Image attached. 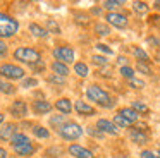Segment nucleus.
<instances>
[{
  "label": "nucleus",
  "mask_w": 160,
  "mask_h": 158,
  "mask_svg": "<svg viewBox=\"0 0 160 158\" xmlns=\"http://www.w3.org/2000/svg\"><path fill=\"white\" fill-rule=\"evenodd\" d=\"M88 14H90L91 17H100V16H105V10H103L102 5H95V7H91V9L88 10Z\"/></svg>",
  "instance_id": "nucleus-45"
},
{
  "label": "nucleus",
  "mask_w": 160,
  "mask_h": 158,
  "mask_svg": "<svg viewBox=\"0 0 160 158\" xmlns=\"http://www.w3.org/2000/svg\"><path fill=\"white\" fill-rule=\"evenodd\" d=\"M117 62H119V65H121V67H124V65H129V60L124 57V55H119V57H117Z\"/></svg>",
  "instance_id": "nucleus-48"
},
{
  "label": "nucleus",
  "mask_w": 160,
  "mask_h": 158,
  "mask_svg": "<svg viewBox=\"0 0 160 158\" xmlns=\"http://www.w3.org/2000/svg\"><path fill=\"white\" fill-rule=\"evenodd\" d=\"M131 53H132V57H134L136 62L152 64V55H150L143 47H138V45H131Z\"/></svg>",
  "instance_id": "nucleus-20"
},
{
  "label": "nucleus",
  "mask_w": 160,
  "mask_h": 158,
  "mask_svg": "<svg viewBox=\"0 0 160 158\" xmlns=\"http://www.w3.org/2000/svg\"><path fill=\"white\" fill-rule=\"evenodd\" d=\"M57 136L62 141H66V143H74V141L81 139V137L84 136V127L81 126L79 122H76V120H69V122L57 132Z\"/></svg>",
  "instance_id": "nucleus-5"
},
{
  "label": "nucleus",
  "mask_w": 160,
  "mask_h": 158,
  "mask_svg": "<svg viewBox=\"0 0 160 158\" xmlns=\"http://www.w3.org/2000/svg\"><path fill=\"white\" fill-rule=\"evenodd\" d=\"M131 9L136 16H150L152 5L145 0H134V2H131Z\"/></svg>",
  "instance_id": "nucleus-23"
},
{
  "label": "nucleus",
  "mask_w": 160,
  "mask_h": 158,
  "mask_svg": "<svg viewBox=\"0 0 160 158\" xmlns=\"http://www.w3.org/2000/svg\"><path fill=\"white\" fill-rule=\"evenodd\" d=\"M29 110H31V113L35 117H43V115L52 113L55 108H53V103H50L48 100L35 98V100H31V103H29Z\"/></svg>",
  "instance_id": "nucleus-9"
},
{
  "label": "nucleus",
  "mask_w": 160,
  "mask_h": 158,
  "mask_svg": "<svg viewBox=\"0 0 160 158\" xmlns=\"http://www.w3.org/2000/svg\"><path fill=\"white\" fill-rule=\"evenodd\" d=\"M153 60H155V62H158V64H160V48H158V50H155V52H153Z\"/></svg>",
  "instance_id": "nucleus-51"
},
{
  "label": "nucleus",
  "mask_w": 160,
  "mask_h": 158,
  "mask_svg": "<svg viewBox=\"0 0 160 158\" xmlns=\"http://www.w3.org/2000/svg\"><path fill=\"white\" fill-rule=\"evenodd\" d=\"M84 134H88V136L93 137V139H103L105 137V134L102 132L97 126H86L84 127Z\"/></svg>",
  "instance_id": "nucleus-39"
},
{
  "label": "nucleus",
  "mask_w": 160,
  "mask_h": 158,
  "mask_svg": "<svg viewBox=\"0 0 160 158\" xmlns=\"http://www.w3.org/2000/svg\"><path fill=\"white\" fill-rule=\"evenodd\" d=\"M112 122L115 124V126L119 127V129H131L132 126H134V124L132 122H129L128 119H126V117H122V115H119V113H114V117H112Z\"/></svg>",
  "instance_id": "nucleus-34"
},
{
  "label": "nucleus",
  "mask_w": 160,
  "mask_h": 158,
  "mask_svg": "<svg viewBox=\"0 0 160 158\" xmlns=\"http://www.w3.org/2000/svg\"><path fill=\"white\" fill-rule=\"evenodd\" d=\"M19 33V21L11 14L0 10V40L14 38Z\"/></svg>",
  "instance_id": "nucleus-4"
},
{
  "label": "nucleus",
  "mask_w": 160,
  "mask_h": 158,
  "mask_svg": "<svg viewBox=\"0 0 160 158\" xmlns=\"http://www.w3.org/2000/svg\"><path fill=\"white\" fill-rule=\"evenodd\" d=\"M45 81L48 84H53V86H66L67 84V79L66 77H60V76H55V74H47L45 76Z\"/></svg>",
  "instance_id": "nucleus-37"
},
{
  "label": "nucleus",
  "mask_w": 160,
  "mask_h": 158,
  "mask_svg": "<svg viewBox=\"0 0 160 158\" xmlns=\"http://www.w3.org/2000/svg\"><path fill=\"white\" fill-rule=\"evenodd\" d=\"M146 43L152 45L155 50H158V48H160V36H155V34H152V36H146Z\"/></svg>",
  "instance_id": "nucleus-46"
},
{
  "label": "nucleus",
  "mask_w": 160,
  "mask_h": 158,
  "mask_svg": "<svg viewBox=\"0 0 160 158\" xmlns=\"http://www.w3.org/2000/svg\"><path fill=\"white\" fill-rule=\"evenodd\" d=\"M128 137L132 144H136V146H146V144H150V141H152V136L148 134V131H141L134 126L128 131Z\"/></svg>",
  "instance_id": "nucleus-10"
},
{
  "label": "nucleus",
  "mask_w": 160,
  "mask_h": 158,
  "mask_svg": "<svg viewBox=\"0 0 160 158\" xmlns=\"http://www.w3.org/2000/svg\"><path fill=\"white\" fill-rule=\"evenodd\" d=\"M0 93L5 96H14L16 93H18V88H16L14 82L11 81H5V79L0 77Z\"/></svg>",
  "instance_id": "nucleus-30"
},
{
  "label": "nucleus",
  "mask_w": 160,
  "mask_h": 158,
  "mask_svg": "<svg viewBox=\"0 0 160 158\" xmlns=\"http://www.w3.org/2000/svg\"><path fill=\"white\" fill-rule=\"evenodd\" d=\"M72 17H74V22L78 24V26H83V27H88L91 24L93 26V17L90 16L88 12H84V10H74L72 12Z\"/></svg>",
  "instance_id": "nucleus-22"
},
{
  "label": "nucleus",
  "mask_w": 160,
  "mask_h": 158,
  "mask_svg": "<svg viewBox=\"0 0 160 158\" xmlns=\"http://www.w3.org/2000/svg\"><path fill=\"white\" fill-rule=\"evenodd\" d=\"M95 50H97L100 55H105V57H112V55H114V50H112L108 45L102 43V41H98V43L95 45Z\"/></svg>",
  "instance_id": "nucleus-40"
},
{
  "label": "nucleus",
  "mask_w": 160,
  "mask_h": 158,
  "mask_svg": "<svg viewBox=\"0 0 160 158\" xmlns=\"http://www.w3.org/2000/svg\"><path fill=\"white\" fill-rule=\"evenodd\" d=\"M90 60H91V64H93L95 67H98V69H105V67H108V65H110V60H108V57H105V55H100V53H93Z\"/></svg>",
  "instance_id": "nucleus-32"
},
{
  "label": "nucleus",
  "mask_w": 160,
  "mask_h": 158,
  "mask_svg": "<svg viewBox=\"0 0 160 158\" xmlns=\"http://www.w3.org/2000/svg\"><path fill=\"white\" fill-rule=\"evenodd\" d=\"M134 69H136V74H143V76H146V77L153 76L152 64H143V62H136V64H134Z\"/></svg>",
  "instance_id": "nucleus-36"
},
{
  "label": "nucleus",
  "mask_w": 160,
  "mask_h": 158,
  "mask_svg": "<svg viewBox=\"0 0 160 158\" xmlns=\"http://www.w3.org/2000/svg\"><path fill=\"white\" fill-rule=\"evenodd\" d=\"M139 158H160V156L157 155L155 150H152V148H143V150L139 151Z\"/></svg>",
  "instance_id": "nucleus-44"
},
{
  "label": "nucleus",
  "mask_w": 160,
  "mask_h": 158,
  "mask_svg": "<svg viewBox=\"0 0 160 158\" xmlns=\"http://www.w3.org/2000/svg\"><path fill=\"white\" fill-rule=\"evenodd\" d=\"M12 151L21 158H29V156H33V155L36 153V146L33 143H28V144H22V146L12 148Z\"/></svg>",
  "instance_id": "nucleus-26"
},
{
  "label": "nucleus",
  "mask_w": 160,
  "mask_h": 158,
  "mask_svg": "<svg viewBox=\"0 0 160 158\" xmlns=\"http://www.w3.org/2000/svg\"><path fill=\"white\" fill-rule=\"evenodd\" d=\"M146 24L160 31V14L153 12V14H150V16H146Z\"/></svg>",
  "instance_id": "nucleus-42"
},
{
  "label": "nucleus",
  "mask_w": 160,
  "mask_h": 158,
  "mask_svg": "<svg viewBox=\"0 0 160 158\" xmlns=\"http://www.w3.org/2000/svg\"><path fill=\"white\" fill-rule=\"evenodd\" d=\"M18 132H19V122H16V120L5 122L0 127V143H11V139Z\"/></svg>",
  "instance_id": "nucleus-13"
},
{
  "label": "nucleus",
  "mask_w": 160,
  "mask_h": 158,
  "mask_svg": "<svg viewBox=\"0 0 160 158\" xmlns=\"http://www.w3.org/2000/svg\"><path fill=\"white\" fill-rule=\"evenodd\" d=\"M124 3H126L124 0H103V2H100V5L103 7L105 14H107V12H117Z\"/></svg>",
  "instance_id": "nucleus-29"
},
{
  "label": "nucleus",
  "mask_w": 160,
  "mask_h": 158,
  "mask_svg": "<svg viewBox=\"0 0 160 158\" xmlns=\"http://www.w3.org/2000/svg\"><path fill=\"white\" fill-rule=\"evenodd\" d=\"M119 76H121L122 79H126V81H131V79L138 77V76H136V69L132 67V65H124V67H119Z\"/></svg>",
  "instance_id": "nucleus-33"
},
{
  "label": "nucleus",
  "mask_w": 160,
  "mask_h": 158,
  "mask_svg": "<svg viewBox=\"0 0 160 158\" xmlns=\"http://www.w3.org/2000/svg\"><path fill=\"white\" fill-rule=\"evenodd\" d=\"M12 58H14L19 65H28V67L35 65L36 62H40V60H43L42 52L36 50V48H33V47H24V45L14 48V52H12Z\"/></svg>",
  "instance_id": "nucleus-2"
},
{
  "label": "nucleus",
  "mask_w": 160,
  "mask_h": 158,
  "mask_svg": "<svg viewBox=\"0 0 160 158\" xmlns=\"http://www.w3.org/2000/svg\"><path fill=\"white\" fill-rule=\"evenodd\" d=\"M0 158H9V151H7V148L0 146Z\"/></svg>",
  "instance_id": "nucleus-50"
},
{
  "label": "nucleus",
  "mask_w": 160,
  "mask_h": 158,
  "mask_svg": "<svg viewBox=\"0 0 160 158\" xmlns=\"http://www.w3.org/2000/svg\"><path fill=\"white\" fill-rule=\"evenodd\" d=\"M69 120H71L69 115H64V113L57 112V113H53V115H48V127H50V129H53L55 132H59V131L62 129Z\"/></svg>",
  "instance_id": "nucleus-16"
},
{
  "label": "nucleus",
  "mask_w": 160,
  "mask_h": 158,
  "mask_svg": "<svg viewBox=\"0 0 160 158\" xmlns=\"http://www.w3.org/2000/svg\"><path fill=\"white\" fill-rule=\"evenodd\" d=\"M64 153H67V150H64L62 146H59V144H53V146L47 148L45 151H43V158H62Z\"/></svg>",
  "instance_id": "nucleus-28"
},
{
  "label": "nucleus",
  "mask_w": 160,
  "mask_h": 158,
  "mask_svg": "<svg viewBox=\"0 0 160 158\" xmlns=\"http://www.w3.org/2000/svg\"><path fill=\"white\" fill-rule=\"evenodd\" d=\"M52 57L53 60L62 62L66 65H74L76 64V50L71 45H59L52 48Z\"/></svg>",
  "instance_id": "nucleus-6"
},
{
  "label": "nucleus",
  "mask_w": 160,
  "mask_h": 158,
  "mask_svg": "<svg viewBox=\"0 0 160 158\" xmlns=\"http://www.w3.org/2000/svg\"><path fill=\"white\" fill-rule=\"evenodd\" d=\"M45 29L48 31L50 34H53V36H59V34H62V27L59 26V22H55L53 19H45Z\"/></svg>",
  "instance_id": "nucleus-35"
},
{
  "label": "nucleus",
  "mask_w": 160,
  "mask_h": 158,
  "mask_svg": "<svg viewBox=\"0 0 160 158\" xmlns=\"http://www.w3.org/2000/svg\"><path fill=\"white\" fill-rule=\"evenodd\" d=\"M40 86V79L35 77V76H28L24 81H21V88L22 89H35Z\"/></svg>",
  "instance_id": "nucleus-38"
},
{
  "label": "nucleus",
  "mask_w": 160,
  "mask_h": 158,
  "mask_svg": "<svg viewBox=\"0 0 160 158\" xmlns=\"http://www.w3.org/2000/svg\"><path fill=\"white\" fill-rule=\"evenodd\" d=\"M28 31L33 38H36V40H47V38L50 36V33L45 29V26H42L40 22H35V21H31V22L28 24Z\"/></svg>",
  "instance_id": "nucleus-18"
},
{
  "label": "nucleus",
  "mask_w": 160,
  "mask_h": 158,
  "mask_svg": "<svg viewBox=\"0 0 160 158\" xmlns=\"http://www.w3.org/2000/svg\"><path fill=\"white\" fill-rule=\"evenodd\" d=\"M128 88L134 89V91H141V89L146 88V82L139 77H134V79H131V81H128Z\"/></svg>",
  "instance_id": "nucleus-41"
},
{
  "label": "nucleus",
  "mask_w": 160,
  "mask_h": 158,
  "mask_svg": "<svg viewBox=\"0 0 160 158\" xmlns=\"http://www.w3.org/2000/svg\"><path fill=\"white\" fill-rule=\"evenodd\" d=\"M0 77L11 82H21L28 77V71H26V67L14 64V62H4V64H0Z\"/></svg>",
  "instance_id": "nucleus-3"
},
{
  "label": "nucleus",
  "mask_w": 160,
  "mask_h": 158,
  "mask_svg": "<svg viewBox=\"0 0 160 158\" xmlns=\"http://www.w3.org/2000/svg\"><path fill=\"white\" fill-rule=\"evenodd\" d=\"M105 22L110 27H115V29H128L129 27V17L128 14H124L122 10H117V12H107L103 16Z\"/></svg>",
  "instance_id": "nucleus-8"
},
{
  "label": "nucleus",
  "mask_w": 160,
  "mask_h": 158,
  "mask_svg": "<svg viewBox=\"0 0 160 158\" xmlns=\"http://www.w3.org/2000/svg\"><path fill=\"white\" fill-rule=\"evenodd\" d=\"M74 112H76V115L83 117V119H91V117H97L98 115L97 108H95L91 103L84 101L83 98L74 100Z\"/></svg>",
  "instance_id": "nucleus-11"
},
{
  "label": "nucleus",
  "mask_w": 160,
  "mask_h": 158,
  "mask_svg": "<svg viewBox=\"0 0 160 158\" xmlns=\"http://www.w3.org/2000/svg\"><path fill=\"white\" fill-rule=\"evenodd\" d=\"M29 131H31V136L38 141H48L52 137L50 129L47 126H43V124H33V127Z\"/></svg>",
  "instance_id": "nucleus-17"
},
{
  "label": "nucleus",
  "mask_w": 160,
  "mask_h": 158,
  "mask_svg": "<svg viewBox=\"0 0 160 158\" xmlns=\"http://www.w3.org/2000/svg\"><path fill=\"white\" fill-rule=\"evenodd\" d=\"M150 5H152V9L155 10L157 14H160V0H153V2L150 3Z\"/></svg>",
  "instance_id": "nucleus-49"
},
{
  "label": "nucleus",
  "mask_w": 160,
  "mask_h": 158,
  "mask_svg": "<svg viewBox=\"0 0 160 158\" xmlns=\"http://www.w3.org/2000/svg\"><path fill=\"white\" fill-rule=\"evenodd\" d=\"M93 33L100 38H107L112 34V27L105 21H95L93 22Z\"/></svg>",
  "instance_id": "nucleus-25"
},
{
  "label": "nucleus",
  "mask_w": 160,
  "mask_h": 158,
  "mask_svg": "<svg viewBox=\"0 0 160 158\" xmlns=\"http://www.w3.org/2000/svg\"><path fill=\"white\" fill-rule=\"evenodd\" d=\"M67 153L72 158H95V153L90 150V148L83 146L79 143H71L67 146Z\"/></svg>",
  "instance_id": "nucleus-14"
},
{
  "label": "nucleus",
  "mask_w": 160,
  "mask_h": 158,
  "mask_svg": "<svg viewBox=\"0 0 160 158\" xmlns=\"http://www.w3.org/2000/svg\"><path fill=\"white\" fill-rule=\"evenodd\" d=\"M7 113L16 120V122H21V120L28 119V113H29L28 101H26L24 98H16L14 101L7 106Z\"/></svg>",
  "instance_id": "nucleus-7"
},
{
  "label": "nucleus",
  "mask_w": 160,
  "mask_h": 158,
  "mask_svg": "<svg viewBox=\"0 0 160 158\" xmlns=\"http://www.w3.org/2000/svg\"><path fill=\"white\" fill-rule=\"evenodd\" d=\"M72 74L79 79H86L90 76V65L84 60H76V64L72 65Z\"/></svg>",
  "instance_id": "nucleus-24"
},
{
  "label": "nucleus",
  "mask_w": 160,
  "mask_h": 158,
  "mask_svg": "<svg viewBox=\"0 0 160 158\" xmlns=\"http://www.w3.org/2000/svg\"><path fill=\"white\" fill-rule=\"evenodd\" d=\"M95 126L105 134V136H112V137H117L121 134V129L112 122V119H105V117H98L95 120Z\"/></svg>",
  "instance_id": "nucleus-12"
},
{
  "label": "nucleus",
  "mask_w": 160,
  "mask_h": 158,
  "mask_svg": "<svg viewBox=\"0 0 160 158\" xmlns=\"http://www.w3.org/2000/svg\"><path fill=\"white\" fill-rule=\"evenodd\" d=\"M48 69H50V72L52 74H55V76H60V77H69L71 76V67L69 65H66V64H62V62H57V60H52L48 64Z\"/></svg>",
  "instance_id": "nucleus-19"
},
{
  "label": "nucleus",
  "mask_w": 160,
  "mask_h": 158,
  "mask_svg": "<svg viewBox=\"0 0 160 158\" xmlns=\"http://www.w3.org/2000/svg\"><path fill=\"white\" fill-rule=\"evenodd\" d=\"M115 113H119V115L126 117V119H128L129 122H132V124H138L139 120L143 119V117L139 115V113L136 112V110H132L131 106H121V108L115 110Z\"/></svg>",
  "instance_id": "nucleus-21"
},
{
  "label": "nucleus",
  "mask_w": 160,
  "mask_h": 158,
  "mask_svg": "<svg viewBox=\"0 0 160 158\" xmlns=\"http://www.w3.org/2000/svg\"><path fill=\"white\" fill-rule=\"evenodd\" d=\"M4 124H5V113H4V112H0V127L4 126Z\"/></svg>",
  "instance_id": "nucleus-52"
},
{
  "label": "nucleus",
  "mask_w": 160,
  "mask_h": 158,
  "mask_svg": "<svg viewBox=\"0 0 160 158\" xmlns=\"http://www.w3.org/2000/svg\"><path fill=\"white\" fill-rule=\"evenodd\" d=\"M9 57V43L5 40H0V58Z\"/></svg>",
  "instance_id": "nucleus-47"
},
{
  "label": "nucleus",
  "mask_w": 160,
  "mask_h": 158,
  "mask_svg": "<svg viewBox=\"0 0 160 158\" xmlns=\"http://www.w3.org/2000/svg\"><path fill=\"white\" fill-rule=\"evenodd\" d=\"M84 95H86L88 101H91L93 105H97L98 108L114 110L115 105H117V101H115L114 96H112L105 88H102L100 84H97V82H93V84H88Z\"/></svg>",
  "instance_id": "nucleus-1"
},
{
  "label": "nucleus",
  "mask_w": 160,
  "mask_h": 158,
  "mask_svg": "<svg viewBox=\"0 0 160 158\" xmlns=\"http://www.w3.org/2000/svg\"><path fill=\"white\" fill-rule=\"evenodd\" d=\"M28 143H33L31 137H29L28 134H24V132H18V134H16V136L11 139L9 146H11V148H16V146H22V144H28Z\"/></svg>",
  "instance_id": "nucleus-31"
},
{
  "label": "nucleus",
  "mask_w": 160,
  "mask_h": 158,
  "mask_svg": "<svg viewBox=\"0 0 160 158\" xmlns=\"http://www.w3.org/2000/svg\"><path fill=\"white\" fill-rule=\"evenodd\" d=\"M53 108L59 113H64V115H71L74 112V101L67 96H60L53 101Z\"/></svg>",
  "instance_id": "nucleus-15"
},
{
  "label": "nucleus",
  "mask_w": 160,
  "mask_h": 158,
  "mask_svg": "<svg viewBox=\"0 0 160 158\" xmlns=\"http://www.w3.org/2000/svg\"><path fill=\"white\" fill-rule=\"evenodd\" d=\"M129 106H131L132 110H136V112H138L141 117H148V115H150V112H152V110H150V106L146 105V103L143 101V100H132Z\"/></svg>",
  "instance_id": "nucleus-27"
},
{
  "label": "nucleus",
  "mask_w": 160,
  "mask_h": 158,
  "mask_svg": "<svg viewBox=\"0 0 160 158\" xmlns=\"http://www.w3.org/2000/svg\"><path fill=\"white\" fill-rule=\"evenodd\" d=\"M31 72H35V74H43V72L48 69V65L45 64V60H40V62H36L35 65H31Z\"/></svg>",
  "instance_id": "nucleus-43"
},
{
  "label": "nucleus",
  "mask_w": 160,
  "mask_h": 158,
  "mask_svg": "<svg viewBox=\"0 0 160 158\" xmlns=\"http://www.w3.org/2000/svg\"><path fill=\"white\" fill-rule=\"evenodd\" d=\"M155 151H157V155L160 156V144H157V150H155Z\"/></svg>",
  "instance_id": "nucleus-53"
}]
</instances>
